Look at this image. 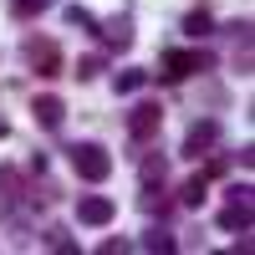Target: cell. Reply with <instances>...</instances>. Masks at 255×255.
I'll use <instances>...</instances> for the list:
<instances>
[{
    "label": "cell",
    "mask_w": 255,
    "mask_h": 255,
    "mask_svg": "<svg viewBox=\"0 0 255 255\" xmlns=\"http://www.w3.org/2000/svg\"><path fill=\"white\" fill-rule=\"evenodd\" d=\"M67 163H72V174L82 179V184H108L113 179V153H108V148H102V143H72L67 148Z\"/></svg>",
    "instance_id": "obj_1"
},
{
    "label": "cell",
    "mask_w": 255,
    "mask_h": 255,
    "mask_svg": "<svg viewBox=\"0 0 255 255\" xmlns=\"http://www.w3.org/2000/svg\"><path fill=\"white\" fill-rule=\"evenodd\" d=\"M215 67V56L199 51V46H174V51H163V82H184V77H194V72H209Z\"/></svg>",
    "instance_id": "obj_2"
},
{
    "label": "cell",
    "mask_w": 255,
    "mask_h": 255,
    "mask_svg": "<svg viewBox=\"0 0 255 255\" xmlns=\"http://www.w3.org/2000/svg\"><path fill=\"white\" fill-rule=\"evenodd\" d=\"M158 128H163V108L158 102H133V108H128V138L133 143H153Z\"/></svg>",
    "instance_id": "obj_3"
},
{
    "label": "cell",
    "mask_w": 255,
    "mask_h": 255,
    "mask_svg": "<svg viewBox=\"0 0 255 255\" xmlns=\"http://www.w3.org/2000/svg\"><path fill=\"white\" fill-rule=\"evenodd\" d=\"M113 220H118V199L113 194H77V225L102 230V225H113Z\"/></svg>",
    "instance_id": "obj_4"
},
{
    "label": "cell",
    "mask_w": 255,
    "mask_h": 255,
    "mask_svg": "<svg viewBox=\"0 0 255 255\" xmlns=\"http://www.w3.org/2000/svg\"><path fill=\"white\" fill-rule=\"evenodd\" d=\"M26 61H31L36 77H61V46L46 41V36H31L26 41Z\"/></svg>",
    "instance_id": "obj_5"
},
{
    "label": "cell",
    "mask_w": 255,
    "mask_h": 255,
    "mask_svg": "<svg viewBox=\"0 0 255 255\" xmlns=\"http://www.w3.org/2000/svg\"><path fill=\"white\" fill-rule=\"evenodd\" d=\"M215 138H220V123H215V118L189 123V133H184V158H199V153H209V148H215Z\"/></svg>",
    "instance_id": "obj_6"
},
{
    "label": "cell",
    "mask_w": 255,
    "mask_h": 255,
    "mask_svg": "<svg viewBox=\"0 0 255 255\" xmlns=\"http://www.w3.org/2000/svg\"><path fill=\"white\" fill-rule=\"evenodd\" d=\"M220 230H230V235L250 230V194H230V204L220 209Z\"/></svg>",
    "instance_id": "obj_7"
},
{
    "label": "cell",
    "mask_w": 255,
    "mask_h": 255,
    "mask_svg": "<svg viewBox=\"0 0 255 255\" xmlns=\"http://www.w3.org/2000/svg\"><path fill=\"white\" fill-rule=\"evenodd\" d=\"M20 194H26V174L10 168V163H0V209H15Z\"/></svg>",
    "instance_id": "obj_8"
},
{
    "label": "cell",
    "mask_w": 255,
    "mask_h": 255,
    "mask_svg": "<svg viewBox=\"0 0 255 255\" xmlns=\"http://www.w3.org/2000/svg\"><path fill=\"white\" fill-rule=\"evenodd\" d=\"M31 113H36V123L46 128V133H56V128H61V118H67V102L46 92V97H36V102H31Z\"/></svg>",
    "instance_id": "obj_9"
},
{
    "label": "cell",
    "mask_w": 255,
    "mask_h": 255,
    "mask_svg": "<svg viewBox=\"0 0 255 255\" xmlns=\"http://www.w3.org/2000/svg\"><path fill=\"white\" fill-rule=\"evenodd\" d=\"M97 36L102 41H108V46H133V20H128V15H118V20H97Z\"/></svg>",
    "instance_id": "obj_10"
},
{
    "label": "cell",
    "mask_w": 255,
    "mask_h": 255,
    "mask_svg": "<svg viewBox=\"0 0 255 255\" xmlns=\"http://www.w3.org/2000/svg\"><path fill=\"white\" fill-rule=\"evenodd\" d=\"M204 199H209V194H204V174H194V179L179 189V204H184V209H199Z\"/></svg>",
    "instance_id": "obj_11"
},
{
    "label": "cell",
    "mask_w": 255,
    "mask_h": 255,
    "mask_svg": "<svg viewBox=\"0 0 255 255\" xmlns=\"http://www.w3.org/2000/svg\"><path fill=\"white\" fill-rule=\"evenodd\" d=\"M56 0H10V15L15 20H31V15H41V10H51Z\"/></svg>",
    "instance_id": "obj_12"
},
{
    "label": "cell",
    "mask_w": 255,
    "mask_h": 255,
    "mask_svg": "<svg viewBox=\"0 0 255 255\" xmlns=\"http://www.w3.org/2000/svg\"><path fill=\"white\" fill-rule=\"evenodd\" d=\"M184 31L199 41V36H209V31H215V20H209V10H189V15H184Z\"/></svg>",
    "instance_id": "obj_13"
},
{
    "label": "cell",
    "mask_w": 255,
    "mask_h": 255,
    "mask_svg": "<svg viewBox=\"0 0 255 255\" xmlns=\"http://www.w3.org/2000/svg\"><path fill=\"white\" fill-rule=\"evenodd\" d=\"M143 82H148V72H138V67H128V72H118V77H113V87H118V92H138Z\"/></svg>",
    "instance_id": "obj_14"
},
{
    "label": "cell",
    "mask_w": 255,
    "mask_h": 255,
    "mask_svg": "<svg viewBox=\"0 0 255 255\" xmlns=\"http://www.w3.org/2000/svg\"><path fill=\"white\" fill-rule=\"evenodd\" d=\"M143 209H148V215H168V199H163V189H153V184H148V189H143Z\"/></svg>",
    "instance_id": "obj_15"
},
{
    "label": "cell",
    "mask_w": 255,
    "mask_h": 255,
    "mask_svg": "<svg viewBox=\"0 0 255 255\" xmlns=\"http://www.w3.org/2000/svg\"><path fill=\"white\" fill-rule=\"evenodd\" d=\"M163 174H168V163L148 153V158H143V184H163Z\"/></svg>",
    "instance_id": "obj_16"
},
{
    "label": "cell",
    "mask_w": 255,
    "mask_h": 255,
    "mask_svg": "<svg viewBox=\"0 0 255 255\" xmlns=\"http://www.w3.org/2000/svg\"><path fill=\"white\" fill-rule=\"evenodd\" d=\"M41 240H46L51 250H77V245H72V235H67V230H61V225H51V230H46V235H41Z\"/></svg>",
    "instance_id": "obj_17"
},
{
    "label": "cell",
    "mask_w": 255,
    "mask_h": 255,
    "mask_svg": "<svg viewBox=\"0 0 255 255\" xmlns=\"http://www.w3.org/2000/svg\"><path fill=\"white\" fill-rule=\"evenodd\" d=\"M97 72H102V56H82L77 61V82H92Z\"/></svg>",
    "instance_id": "obj_18"
},
{
    "label": "cell",
    "mask_w": 255,
    "mask_h": 255,
    "mask_svg": "<svg viewBox=\"0 0 255 255\" xmlns=\"http://www.w3.org/2000/svg\"><path fill=\"white\" fill-rule=\"evenodd\" d=\"M148 250H179V240L174 235H163V230H148V240H143Z\"/></svg>",
    "instance_id": "obj_19"
},
{
    "label": "cell",
    "mask_w": 255,
    "mask_h": 255,
    "mask_svg": "<svg viewBox=\"0 0 255 255\" xmlns=\"http://www.w3.org/2000/svg\"><path fill=\"white\" fill-rule=\"evenodd\" d=\"M67 20H72V26H82V31H97V15H92V10H82V5H72Z\"/></svg>",
    "instance_id": "obj_20"
},
{
    "label": "cell",
    "mask_w": 255,
    "mask_h": 255,
    "mask_svg": "<svg viewBox=\"0 0 255 255\" xmlns=\"http://www.w3.org/2000/svg\"><path fill=\"white\" fill-rule=\"evenodd\" d=\"M5 138H10V123H5V118H0V143H5Z\"/></svg>",
    "instance_id": "obj_21"
}]
</instances>
